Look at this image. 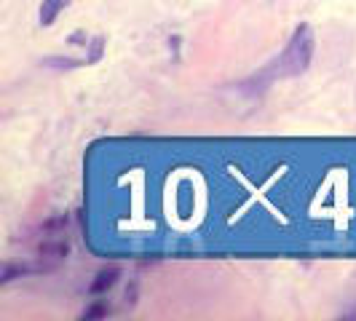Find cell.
<instances>
[{
  "label": "cell",
  "instance_id": "obj_1",
  "mask_svg": "<svg viewBox=\"0 0 356 321\" xmlns=\"http://www.w3.org/2000/svg\"><path fill=\"white\" fill-rule=\"evenodd\" d=\"M311 56H314V30H311V24H300L279 59V72L286 78L303 75L311 65Z\"/></svg>",
  "mask_w": 356,
  "mask_h": 321
},
{
  "label": "cell",
  "instance_id": "obj_2",
  "mask_svg": "<svg viewBox=\"0 0 356 321\" xmlns=\"http://www.w3.org/2000/svg\"><path fill=\"white\" fill-rule=\"evenodd\" d=\"M67 3H70V0H43V3H40V24H43V27L54 24L56 17L67 8Z\"/></svg>",
  "mask_w": 356,
  "mask_h": 321
},
{
  "label": "cell",
  "instance_id": "obj_3",
  "mask_svg": "<svg viewBox=\"0 0 356 321\" xmlns=\"http://www.w3.org/2000/svg\"><path fill=\"white\" fill-rule=\"evenodd\" d=\"M115 279H118V270L115 268H110V270H99L97 273V279L91 281V295H102V292H107L110 286L115 284Z\"/></svg>",
  "mask_w": 356,
  "mask_h": 321
},
{
  "label": "cell",
  "instance_id": "obj_4",
  "mask_svg": "<svg viewBox=\"0 0 356 321\" xmlns=\"http://www.w3.org/2000/svg\"><path fill=\"white\" fill-rule=\"evenodd\" d=\"M107 313H110V308H107L105 303H97L83 313V319H102V316H107Z\"/></svg>",
  "mask_w": 356,
  "mask_h": 321
},
{
  "label": "cell",
  "instance_id": "obj_5",
  "mask_svg": "<svg viewBox=\"0 0 356 321\" xmlns=\"http://www.w3.org/2000/svg\"><path fill=\"white\" fill-rule=\"evenodd\" d=\"M99 56H102V38H97L94 46H91V62H97Z\"/></svg>",
  "mask_w": 356,
  "mask_h": 321
}]
</instances>
